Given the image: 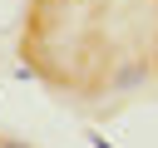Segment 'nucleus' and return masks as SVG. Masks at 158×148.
Segmentation results:
<instances>
[{"label":"nucleus","mask_w":158,"mask_h":148,"mask_svg":"<svg viewBox=\"0 0 158 148\" xmlns=\"http://www.w3.org/2000/svg\"><path fill=\"white\" fill-rule=\"evenodd\" d=\"M0 148H30V143H20V138H0Z\"/></svg>","instance_id":"f03ea898"},{"label":"nucleus","mask_w":158,"mask_h":148,"mask_svg":"<svg viewBox=\"0 0 158 148\" xmlns=\"http://www.w3.org/2000/svg\"><path fill=\"white\" fill-rule=\"evenodd\" d=\"M148 84V64L143 59H123V64H114V74H109V89L114 94H138Z\"/></svg>","instance_id":"f257e3e1"}]
</instances>
